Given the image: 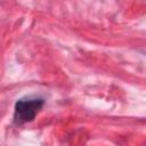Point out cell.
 Returning <instances> with one entry per match:
<instances>
[{"label":"cell","instance_id":"cell-1","mask_svg":"<svg viewBox=\"0 0 146 146\" xmlns=\"http://www.w3.org/2000/svg\"><path fill=\"white\" fill-rule=\"evenodd\" d=\"M44 104L42 98H25L19 99L15 104L14 111V122L17 125L31 122L36 114L40 112Z\"/></svg>","mask_w":146,"mask_h":146}]
</instances>
